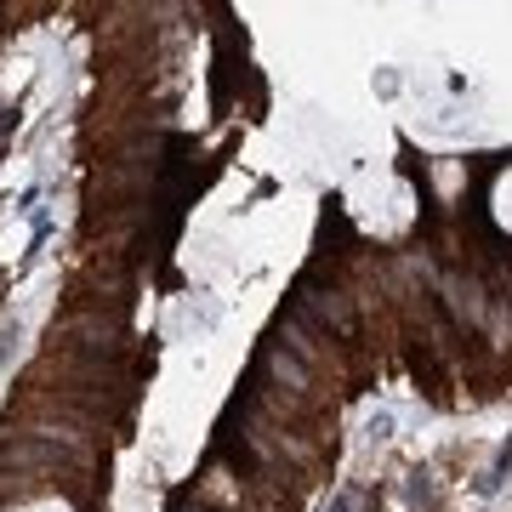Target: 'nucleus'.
I'll use <instances>...</instances> for the list:
<instances>
[{"label":"nucleus","instance_id":"obj_1","mask_svg":"<svg viewBox=\"0 0 512 512\" xmlns=\"http://www.w3.org/2000/svg\"><path fill=\"white\" fill-rule=\"evenodd\" d=\"M12 512H74L69 501H57V495H40V501H18Z\"/></svg>","mask_w":512,"mask_h":512}]
</instances>
